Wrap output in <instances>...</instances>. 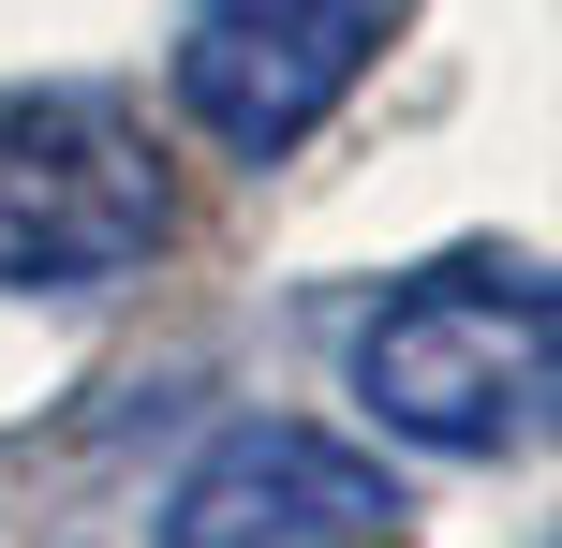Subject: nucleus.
Listing matches in <instances>:
<instances>
[{"label": "nucleus", "instance_id": "obj_4", "mask_svg": "<svg viewBox=\"0 0 562 548\" xmlns=\"http://www.w3.org/2000/svg\"><path fill=\"white\" fill-rule=\"evenodd\" d=\"M385 460H356L340 430H311V415H237V430H207V460L164 490V534L148 548H356L385 534Z\"/></svg>", "mask_w": 562, "mask_h": 548}, {"label": "nucleus", "instance_id": "obj_2", "mask_svg": "<svg viewBox=\"0 0 562 548\" xmlns=\"http://www.w3.org/2000/svg\"><path fill=\"white\" fill-rule=\"evenodd\" d=\"M164 253V164L104 89H15L0 104V282L89 297Z\"/></svg>", "mask_w": 562, "mask_h": 548}, {"label": "nucleus", "instance_id": "obj_3", "mask_svg": "<svg viewBox=\"0 0 562 548\" xmlns=\"http://www.w3.org/2000/svg\"><path fill=\"white\" fill-rule=\"evenodd\" d=\"M385 30H400V0H193L178 15V104L207 148L281 164L340 119V89L385 59Z\"/></svg>", "mask_w": 562, "mask_h": 548}, {"label": "nucleus", "instance_id": "obj_1", "mask_svg": "<svg viewBox=\"0 0 562 548\" xmlns=\"http://www.w3.org/2000/svg\"><path fill=\"white\" fill-rule=\"evenodd\" d=\"M562 371V297L533 267H445L356 326V401L429 460H518L548 430Z\"/></svg>", "mask_w": 562, "mask_h": 548}]
</instances>
